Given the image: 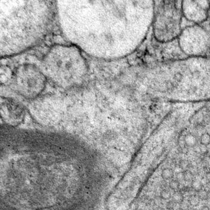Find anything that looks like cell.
<instances>
[{
	"instance_id": "3957f363",
	"label": "cell",
	"mask_w": 210,
	"mask_h": 210,
	"mask_svg": "<svg viewBox=\"0 0 210 210\" xmlns=\"http://www.w3.org/2000/svg\"><path fill=\"white\" fill-rule=\"evenodd\" d=\"M154 6L153 29L155 39L168 43L178 38L181 31V6L176 1H158Z\"/></svg>"
},
{
	"instance_id": "7a4b0ae2",
	"label": "cell",
	"mask_w": 210,
	"mask_h": 210,
	"mask_svg": "<svg viewBox=\"0 0 210 210\" xmlns=\"http://www.w3.org/2000/svg\"><path fill=\"white\" fill-rule=\"evenodd\" d=\"M44 74L57 86L64 89L82 85L88 73L85 58L77 47L57 44L43 59Z\"/></svg>"
},
{
	"instance_id": "2e32d148",
	"label": "cell",
	"mask_w": 210,
	"mask_h": 210,
	"mask_svg": "<svg viewBox=\"0 0 210 210\" xmlns=\"http://www.w3.org/2000/svg\"><path fill=\"white\" fill-rule=\"evenodd\" d=\"M199 149H200L202 153H206V152L207 151L206 146H205V145H201V147H200Z\"/></svg>"
},
{
	"instance_id": "52a82bcc",
	"label": "cell",
	"mask_w": 210,
	"mask_h": 210,
	"mask_svg": "<svg viewBox=\"0 0 210 210\" xmlns=\"http://www.w3.org/2000/svg\"><path fill=\"white\" fill-rule=\"evenodd\" d=\"M210 2L208 1H183L181 10L184 16L189 21L201 24L209 16Z\"/></svg>"
},
{
	"instance_id": "5b68a950",
	"label": "cell",
	"mask_w": 210,
	"mask_h": 210,
	"mask_svg": "<svg viewBox=\"0 0 210 210\" xmlns=\"http://www.w3.org/2000/svg\"><path fill=\"white\" fill-rule=\"evenodd\" d=\"M178 43L183 52L188 57H205L210 49V36L199 25L189 26L182 29Z\"/></svg>"
},
{
	"instance_id": "ba28073f",
	"label": "cell",
	"mask_w": 210,
	"mask_h": 210,
	"mask_svg": "<svg viewBox=\"0 0 210 210\" xmlns=\"http://www.w3.org/2000/svg\"><path fill=\"white\" fill-rule=\"evenodd\" d=\"M184 141L186 147H195L197 143L196 138L192 134L188 133L185 135L184 138Z\"/></svg>"
},
{
	"instance_id": "8fae6325",
	"label": "cell",
	"mask_w": 210,
	"mask_h": 210,
	"mask_svg": "<svg viewBox=\"0 0 210 210\" xmlns=\"http://www.w3.org/2000/svg\"><path fill=\"white\" fill-rule=\"evenodd\" d=\"M169 187L172 190H177L180 188V183L178 180L172 179L169 183Z\"/></svg>"
},
{
	"instance_id": "4fadbf2b",
	"label": "cell",
	"mask_w": 210,
	"mask_h": 210,
	"mask_svg": "<svg viewBox=\"0 0 210 210\" xmlns=\"http://www.w3.org/2000/svg\"><path fill=\"white\" fill-rule=\"evenodd\" d=\"M182 175H183V178L185 181L187 182H190L192 181L193 179V175L191 172L187 170L184 171L183 172H182Z\"/></svg>"
},
{
	"instance_id": "7c38bea8",
	"label": "cell",
	"mask_w": 210,
	"mask_h": 210,
	"mask_svg": "<svg viewBox=\"0 0 210 210\" xmlns=\"http://www.w3.org/2000/svg\"><path fill=\"white\" fill-rule=\"evenodd\" d=\"M200 142H201V145H205V146H207V145H209L210 144V135L208 133H205L202 134L200 138Z\"/></svg>"
},
{
	"instance_id": "30bf717a",
	"label": "cell",
	"mask_w": 210,
	"mask_h": 210,
	"mask_svg": "<svg viewBox=\"0 0 210 210\" xmlns=\"http://www.w3.org/2000/svg\"><path fill=\"white\" fill-rule=\"evenodd\" d=\"M159 197L161 200H168L171 197V192L166 188L161 190L159 193Z\"/></svg>"
},
{
	"instance_id": "ac0fdd59",
	"label": "cell",
	"mask_w": 210,
	"mask_h": 210,
	"mask_svg": "<svg viewBox=\"0 0 210 210\" xmlns=\"http://www.w3.org/2000/svg\"><path fill=\"white\" fill-rule=\"evenodd\" d=\"M208 18H209V21H210V10L209 11V16H208Z\"/></svg>"
},
{
	"instance_id": "6da1fadb",
	"label": "cell",
	"mask_w": 210,
	"mask_h": 210,
	"mask_svg": "<svg viewBox=\"0 0 210 210\" xmlns=\"http://www.w3.org/2000/svg\"><path fill=\"white\" fill-rule=\"evenodd\" d=\"M135 87L154 97L198 101L210 99V57L158 63L139 72Z\"/></svg>"
},
{
	"instance_id": "277c9868",
	"label": "cell",
	"mask_w": 210,
	"mask_h": 210,
	"mask_svg": "<svg viewBox=\"0 0 210 210\" xmlns=\"http://www.w3.org/2000/svg\"><path fill=\"white\" fill-rule=\"evenodd\" d=\"M47 77L43 72L31 64H23L11 75L12 89L27 100H33L45 88Z\"/></svg>"
},
{
	"instance_id": "9a60e30c",
	"label": "cell",
	"mask_w": 210,
	"mask_h": 210,
	"mask_svg": "<svg viewBox=\"0 0 210 210\" xmlns=\"http://www.w3.org/2000/svg\"><path fill=\"white\" fill-rule=\"evenodd\" d=\"M188 163L187 161H186L185 160H181L180 161L179 166H180V168L181 169H185L188 168Z\"/></svg>"
},
{
	"instance_id": "8992f818",
	"label": "cell",
	"mask_w": 210,
	"mask_h": 210,
	"mask_svg": "<svg viewBox=\"0 0 210 210\" xmlns=\"http://www.w3.org/2000/svg\"><path fill=\"white\" fill-rule=\"evenodd\" d=\"M0 110L3 121L11 127L21 124L26 116L24 106L17 100L9 97H1Z\"/></svg>"
},
{
	"instance_id": "9c48e42d",
	"label": "cell",
	"mask_w": 210,
	"mask_h": 210,
	"mask_svg": "<svg viewBox=\"0 0 210 210\" xmlns=\"http://www.w3.org/2000/svg\"><path fill=\"white\" fill-rule=\"evenodd\" d=\"M161 176L165 180H171L174 176V172L171 168H165L161 172Z\"/></svg>"
},
{
	"instance_id": "e0dca14e",
	"label": "cell",
	"mask_w": 210,
	"mask_h": 210,
	"mask_svg": "<svg viewBox=\"0 0 210 210\" xmlns=\"http://www.w3.org/2000/svg\"><path fill=\"white\" fill-rule=\"evenodd\" d=\"M206 178L207 179L208 181H210V172L208 173L206 175Z\"/></svg>"
},
{
	"instance_id": "5bb4252c",
	"label": "cell",
	"mask_w": 210,
	"mask_h": 210,
	"mask_svg": "<svg viewBox=\"0 0 210 210\" xmlns=\"http://www.w3.org/2000/svg\"><path fill=\"white\" fill-rule=\"evenodd\" d=\"M191 188L195 191H199L202 188V184L199 180H193L191 183Z\"/></svg>"
}]
</instances>
